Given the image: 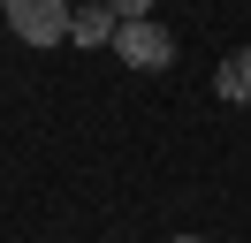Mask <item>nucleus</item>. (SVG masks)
<instances>
[{
  "mask_svg": "<svg viewBox=\"0 0 251 243\" xmlns=\"http://www.w3.org/2000/svg\"><path fill=\"white\" fill-rule=\"evenodd\" d=\"M213 91H221L228 106H244V99H251V46H236V53L213 69Z\"/></svg>",
  "mask_w": 251,
  "mask_h": 243,
  "instance_id": "20e7f679",
  "label": "nucleus"
},
{
  "mask_svg": "<svg viewBox=\"0 0 251 243\" xmlns=\"http://www.w3.org/2000/svg\"><path fill=\"white\" fill-rule=\"evenodd\" d=\"M114 53H122L129 69L152 76V69H168V61H175V38L152 23V15H145V23H122V30H114Z\"/></svg>",
  "mask_w": 251,
  "mask_h": 243,
  "instance_id": "f03ea898",
  "label": "nucleus"
},
{
  "mask_svg": "<svg viewBox=\"0 0 251 243\" xmlns=\"http://www.w3.org/2000/svg\"><path fill=\"white\" fill-rule=\"evenodd\" d=\"M175 243H205V236H175Z\"/></svg>",
  "mask_w": 251,
  "mask_h": 243,
  "instance_id": "423d86ee",
  "label": "nucleus"
},
{
  "mask_svg": "<svg viewBox=\"0 0 251 243\" xmlns=\"http://www.w3.org/2000/svg\"><path fill=\"white\" fill-rule=\"evenodd\" d=\"M114 30H122V15H114L107 0H84V8L69 15V46H114Z\"/></svg>",
  "mask_w": 251,
  "mask_h": 243,
  "instance_id": "7ed1b4c3",
  "label": "nucleus"
},
{
  "mask_svg": "<svg viewBox=\"0 0 251 243\" xmlns=\"http://www.w3.org/2000/svg\"><path fill=\"white\" fill-rule=\"evenodd\" d=\"M0 15H8V30H16L23 46H61L69 38V0H0Z\"/></svg>",
  "mask_w": 251,
  "mask_h": 243,
  "instance_id": "f257e3e1",
  "label": "nucleus"
},
{
  "mask_svg": "<svg viewBox=\"0 0 251 243\" xmlns=\"http://www.w3.org/2000/svg\"><path fill=\"white\" fill-rule=\"evenodd\" d=\"M114 15H122V23H145V15H152V0H107Z\"/></svg>",
  "mask_w": 251,
  "mask_h": 243,
  "instance_id": "39448f33",
  "label": "nucleus"
}]
</instances>
